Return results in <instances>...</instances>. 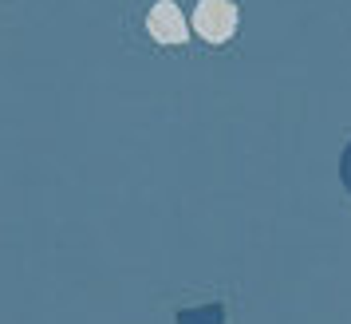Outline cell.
<instances>
[{
	"instance_id": "obj_3",
	"label": "cell",
	"mask_w": 351,
	"mask_h": 324,
	"mask_svg": "<svg viewBox=\"0 0 351 324\" xmlns=\"http://www.w3.org/2000/svg\"><path fill=\"white\" fill-rule=\"evenodd\" d=\"M178 324H225V308L221 305L186 308V312H178Z\"/></svg>"
},
{
	"instance_id": "obj_4",
	"label": "cell",
	"mask_w": 351,
	"mask_h": 324,
	"mask_svg": "<svg viewBox=\"0 0 351 324\" xmlns=\"http://www.w3.org/2000/svg\"><path fill=\"white\" fill-rule=\"evenodd\" d=\"M339 178H343V186L351 190V143H348V150H343V159H339Z\"/></svg>"
},
{
	"instance_id": "obj_1",
	"label": "cell",
	"mask_w": 351,
	"mask_h": 324,
	"mask_svg": "<svg viewBox=\"0 0 351 324\" xmlns=\"http://www.w3.org/2000/svg\"><path fill=\"white\" fill-rule=\"evenodd\" d=\"M237 4L233 0H202L193 8V32L202 36L206 44H225L229 36L237 32Z\"/></svg>"
},
{
	"instance_id": "obj_2",
	"label": "cell",
	"mask_w": 351,
	"mask_h": 324,
	"mask_svg": "<svg viewBox=\"0 0 351 324\" xmlns=\"http://www.w3.org/2000/svg\"><path fill=\"white\" fill-rule=\"evenodd\" d=\"M146 32L154 36L158 44H186V16H182V8H178L174 0H158L154 8H150V16H146Z\"/></svg>"
}]
</instances>
